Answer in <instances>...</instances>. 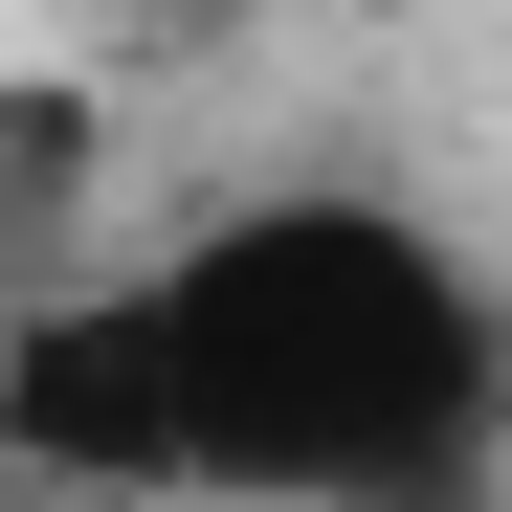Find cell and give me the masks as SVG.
<instances>
[{
	"label": "cell",
	"instance_id": "6da1fadb",
	"mask_svg": "<svg viewBox=\"0 0 512 512\" xmlns=\"http://www.w3.org/2000/svg\"><path fill=\"white\" fill-rule=\"evenodd\" d=\"M179 357V512H490V290L446 223L357 179H268L134 245Z\"/></svg>",
	"mask_w": 512,
	"mask_h": 512
},
{
	"label": "cell",
	"instance_id": "7a4b0ae2",
	"mask_svg": "<svg viewBox=\"0 0 512 512\" xmlns=\"http://www.w3.org/2000/svg\"><path fill=\"white\" fill-rule=\"evenodd\" d=\"M0 490L45 512H179V357L134 268H23L0 290Z\"/></svg>",
	"mask_w": 512,
	"mask_h": 512
},
{
	"label": "cell",
	"instance_id": "3957f363",
	"mask_svg": "<svg viewBox=\"0 0 512 512\" xmlns=\"http://www.w3.org/2000/svg\"><path fill=\"white\" fill-rule=\"evenodd\" d=\"M90 179H112V90L90 67H0V290L90 223Z\"/></svg>",
	"mask_w": 512,
	"mask_h": 512
},
{
	"label": "cell",
	"instance_id": "277c9868",
	"mask_svg": "<svg viewBox=\"0 0 512 512\" xmlns=\"http://www.w3.org/2000/svg\"><path fill=\"white\" fill-rule=\"evenodd\" d=\"M0 512H45V490H0Z\"/></svg>",
	"mask_w": 512,
	"mask_h": 512
}]
</instances>
